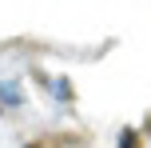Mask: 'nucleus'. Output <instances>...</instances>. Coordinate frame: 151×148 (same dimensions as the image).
Wrapping results in <instances>:
<instances>
[{
	"mask_svg": "<svg viewBox=\"0 0 151 148\" xmlns=\"http://www.w3.org/2000/svg\"><path fill=\"white\" fill-rule=\"evenodd\" d=\"M0 108H24V84H20V80H0Z\"/></svg>",
	"mask_w": 151,
	"mask_h": 148,
	"instance_id": "f257e3e1",
	"label": "nucleus"
}]
</instances>
